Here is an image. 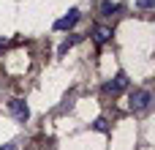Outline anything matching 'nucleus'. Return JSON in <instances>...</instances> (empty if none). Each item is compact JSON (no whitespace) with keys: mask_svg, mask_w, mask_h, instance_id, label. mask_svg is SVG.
Segmentation results:
<instances>
[{"mask_svg":"<svg viewBox=\"0 0 155 150\" xmlns=\"http://www.w3.org/2000/svg\"><path fill=\"white\" fill-rule=\"evenodd\" d=\"M8 112H11V118L19 120V123H25V120L30 118V107H27L22 98H11V101H8Z\"/></svg>","mask_w":155,"mask_h":150,"instance_id":"f257e3e1","label":"nucleus"},{"mask_svg":"<svg viewBox=\"0 0 155 150\" xmlns=\"http://www.w3.org/2000/svg\"><path fill=\"white\" fill-rule=\"evenodd\" d=\"M150 101H153V96H150L147 90H134L128 104H131V109H134V112H144V109L150 107Z\"/></svg>","mask_w":155,"mask_h":150,"instance_id":"f03ea898","label":"nucleus"},{"mask_svg":"<svg viewBox=\"0 0 155 150\" xmlns=\"http://www.w3.org/2000/svg\"><path fill=\"white\" fill-rule=\"evenodd\" d=\"M125 87H128V77L120 71V74H117L112 82H106V85H104V93H109V96H120Z\"/></svg>","mask_w":155,"mask_h":150,"instance_id":"7ed1b4c3","label":"nucleus"},{"mask_svg":"<svg viewBox=\"0 0 155 150\" xmlns=\"http://www.w3.org/2000/svg\"><path fill=\"white\" fill-rule=\"evenodd\" d=\"M76 22H79V8H71L65 16H60V19L54 22V30H71Z\"/></svg>","mask_w":155,"mask_h":150,"instance_id":"20e7f679","label":"nucleus"},{"mask_svg":"<svg viewBox=\"0 0 155 150\" xmlns=\"http://www.w3.org/2000/svg\"><path fill=\"white\" fill-rule=\"evenodd\" d=\"M79 41H82V36H71V38H65V41H63V44L57 46V55H65V52H68L71 46H76Z\"/></svg>","mask_w":155,"mask_h":150,"instance_id":"39448f33","label":"nucleus"},{"mask_svg":"<svg viewBox=\"0 0 155 150\" xmlns=\"http://www.w3.org/2000/svg\"><path fill=\"white\" fill-rule=\"evenodd\" d=\"M120 11V3H112V0H104L101 3V14L104 16H112V14H117Z\"/></svg>","mask_w":155,"mask_h":150,"instance_id":"423d86ee","label":"nucleus"},{"mask_svg":"<svg viewBox=\"0 0 155 150\" xmlns=\"http://www.w3.org/2000/svg\"><path fill=\"white\" fill-rule=\"evenodd\" d=\"M109 36H112V30H109V27H95V41H98V44H106V41H109Z\"/></svg>","mask_w":155,"mask_h":150,"instance_id":"0eeeda50","label":"nucleus"},{"mask_svg":"<svg viewBox=\"0 0 155 150\" xmlns=\"http://www.w3.org/2000/svg\"><path fill=\"white\" fill-rule=\"evenodd\" d=\"M95 131H109V126H106V120H104V118H98V120H95Z\"/></svg>","mask_w":155,"mask_h":150,"instance_id":"6e6552de","label":"nucleus"},{"mask_svg":"<svg viewBox=\"0 0 155 150\" xmlns=\"http://www.w3.org/2000/svg\"><path fill=\"white\" fill-rule=\"evenodd\" d=\"M136 5H139V8H153L155 0H136Z\"/></svg>","mask_w":155,"mask_h":150,"instance_id":"1a4fd4ad","label":"nucleus"},{"mask_svg":"<svg viewBox=\"0 0 155 150\" xmlns=\"http://www.w3.org/2000/svg\"><path fill=\"white\" fill-rule=\"evenodd\" d=\"M0 150H16V145H3Z\"/></svg>","mask_w":155,"mask_h":150,"instance_id":"9d476101","label":"nucleus"}]
</instances>
